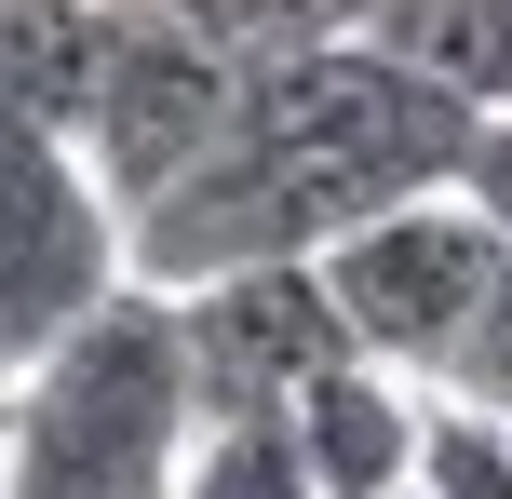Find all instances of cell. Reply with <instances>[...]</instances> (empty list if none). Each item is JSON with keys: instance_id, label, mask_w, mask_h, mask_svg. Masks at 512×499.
Wrapping results in <instances>:
<instances>
[{"instance_id": "15", "label": "cell", "mask_w": 512, "mask_h": 499, "mask_svg": "<svg viewBox=\"0 0 512 499\" xmlns=\"http://www.w3.org/2000/svg\"><path fill=\"white\" fill-rule=\"evenodd\" d=\"M0 499H14V473H0Z\"/></svg>"}, {"instance_id": "2", "label": "cell", "mask_w": 512, "mask_h": 499, "mask_svg": "<svg viewBox=\"0 0 512 499\" xmlns=\"http://www.w3.org/2000/svg\"><path fill=\"white\" fill-rule=\"evenodd\" d=\"M189 419H203V392H189L176 297L122 284L0 378V473L14 499H162L189 459Z\"/></svg>"}, {"instance_id": "8", "label": "cell", "mask_w": 512, "mask_h": 499, "mask_svg": "<svg viewBox=\"0 0 512 499\" xmlns=\"http://www.w3.org/2000/svg\"><path fill=\"white\" fill-rule=\"evenodd\" d=\"M108 27H122V0H0V122L81 135L95 68H108Z\"/></svg>"}, {"instance_id": "10", "label": "cell", "mask_w": 512, "mask_h": 499, "mask_svg": "<svg viewBox=\"0 0 512 499\" xmlns=\"http://www.w3.org/2000/svg\"><path fill=\"white\" fill-rule=\"evenodd\" d=\"M162 499H310V459L283 432V405H243V419H189V459Z\"/></svg>"}, {"instance_id": "6", "label": "cell", "mask_w": 512, "mask_h": 499, "mask_svg": "<svg viewBox=\"0 0 512 499\" xmlns=\"http://www.w3.org/2000/svg\"><path fill=\"white\" fill-rule=\"evenodd\" d=\"M176 338H189L203 419H243V405H297L351 351V324H337V297H324L310 257H243V270L176 284Z\"/></svg>"}, {"instance_id": "4", "label": "cell", "mask_w": 512, "mask_h": 499, "mask_svg": "<svg viewBox=\"0 0 512 499\" xmlns=\"http://www.w3.org/2000/svg\"><path fill=\"white\" fill-rule=\"evenodd\" d=\"M122 284H135V216L108 203V176L81 162V135L0 122V378H14L27 351H54Z\"/></svg>"}, {"instance_id": "1", "label": "cell", "mask_w": 512, "mask_h": 499, "mask_svg": "<svg viewBox=\"0 0 512 499\" xmlns=\"http://www.w3.org/2000/svg\"><path fill=\"white\" fill-rule=\"evenodd\" d=\"M459 135H472V108H445L364 27H337L310 54H270V68L230 81L216 149L162 203H135V284L176 297V284L243 270V257H324L351 216L405 203V189H445Z\"/></svg>"}, {"instance_id": "13", "label": "cell", "mask_w": 512, "mask_h": 499, "mask_svg": "<svg viewBox=\"0 0 512 499\" xmlns=\"http://www.w3.org/2000/svg\"><path fill=\"white\" fill-rule=\"evenodd\" d=\"M432 392H472V405H499V419H512V257H499V284L472 297V324H459V351H445Z\"/></svg>"}, {"instance_id": "7", "label": "cell", "mask_w": 512, "mask_h": 499, "mask_svg": "<svg viewBox=\"0 0 512 499\" xmlns=\"http://www.w3.org/2000/svg\"><path fill=\"white\" fill-rule=\"evenodd\" d=\"M418 405H432V392H418L405 365L337 351V365L283 405V432H297V459H310V499H405V473H418Z\"/></svg>"}, {"instance_id": "14", "label": "cell", "mask_w": 512, "mask_h": 499, "mask_svg": "<svg viewBox=\"0 0 512 499\" xmlns=\"http://www.w3.org/2000/svg\"><path fill=\"white\" fill-rule=\"evenodd\" d=\"M445 189H459V203L486 216V230H499V257H512V108L459 135V176H445Z\"/></svg>"}, {"instance_id": "12", "label": "cell", "mask_w": 512, "mask_h": 499, "mask_svg": "<svg viewBox=\"0 0 512 499\" xmlns=\"http://www.w3.org/2000/svg\"><path fill=\"white\" fill-rule=\"evenodd\" d=\"M189 41H216L230 68H270V54H310L337 27H364V0H162Z\"/></svg>"}, {"instance_id": "5", "label": "cell", "mask_w": 512, "mask_h": 499, "mask_svg": "<svg viewBox=\"0 0 512 499\" xmlns=\"http://www.w3.org/2000/svg\"><path fill=\"white\" fill-rule=\"evenodd\" d=\"M230 54L189 41L162 0H122V27H108V68H95V108H81V162L108 176V203H162V189L189 176V162L216 149V122H230Z\"/></svg>"}, {"instance_id": "3", "label": "cell", "mask_w": 512, "mask_h": 499, "mask_svg": "<svg viewBox=\"0 0 512 499\" xmlns=\"http://www.w3.org/2000/svg\"><path fill=\"white\" fill-rule=\"evenodd\" d=\"M310 270H324V297H337V324H351L364 365H405L418 392H432L445 351H459V324H472V297L499 284V230L459 189H405V203L351 216Z\"/></svg>"}, {"instance_id": "9", "label": "cell", "mask_w": 512, "mask_h": 499, "mask_svg": "<svg viewBox=\"0 0 512 499\" xmlns=\"http://www.w3.org/2000/svg\"><path fill=\"white\" fill-rule=\"evenodd\" d=\"M364 41L405 54L445 108L499 122L512 108V0H364Z\"/></svg>"}, {"instance_id": "11", "label": "cell", "mask_w": 512, "mask_h": 499, "mask_svg": "<svg viewBox=\"0 0 512 499\" xmlns=\"http://www.w3.org/2000/svg\"><path fill=\"white\" fill-rule=\"evenodd\" d=\"M405 499H512V419L472 392H432L418 405V473Z\"/></svg>"}]
</instances>
